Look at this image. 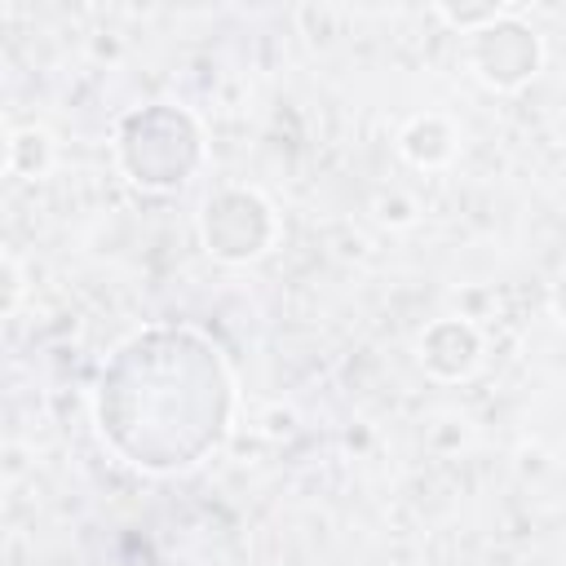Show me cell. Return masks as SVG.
I'll return each mask as SVG.
<instances>
[{"label": "cell", "mask_w": 566, "mask_h": 566, "mask_svg": "<svg viewBox=\"0 0 566 566\" xmlns=\"http://www.w3.org/2000/svg\"><path fill=\"white\" fill-rule=\"evenodd\" d=\"M398 150H402V159H407L411 168L433 172V168H447V164L455 159V150H460V133H455V124H451L447 115H438V111H420V115H411V119L402 124V133H398Z\"/></svg>", "instance_id": "6"}, {"label": "cell", "mask_w": 566, "mask_h": 566, "mask_svg": "<svg viewBox=\"0 0 566 566\" xmlns=\"http://www.w3.org/2000/svg\"><path fill=\"white\" fill-rule=\"evenodd\" d=\"M376 221H385V226H394V230H402V226H411L416 221V199L407 195V190H380L376 195Z\"/></svg>", "instance_id": "9"}, {"label": "cell", "mask_w": 566, "mask_h": 566, "mask_svg": "<svg viewBox=\"0 0 566 566\" xmlns=\"http://www.w3.org/2000/svg\"><path fill=\"white\" fill-rule=\"evenodd\" d=\"M4 310H13L18 305V292H22V279H18V261L13 256H4Z\"/></svg>", "instance_id": "10"}, {"label": "cell", "mask_w": 566, "mask_h": 566, "mask_svg": "<svg viewBox=\"0 0 566 566\" xmlns=\"http://www.w3.org/2000/svg\"><path fill=\"white\" fill-rule=\"evenodd\" d=\"M482 327L464 314L433 318L416 340V358L433 380H469L482 367Z\"/></svg>", "instance_id": "5"}, {"label": "cell", "mask_w": 566, "mask_h": 566, "mask_svg": "<svg viewBox=\"0 0 566 566\" xmlns=\"http://www.w3.org/2000/svg\"><path fill=\"white\" fill-rule=\"evenodd\" d=\"M208 159L203 124L172 102H146L119 115L115 124V164L119 172L150 195L181 190Z\"/></svg>", "instance_id": "2"}, {"label": "cell", "mask_w": 566, "mask_h": 566, "mask_svg": "<svg viewBox=\"0 0 566 566\" xmlns=\"http://www.w3.org/2000/svg\"><path fill=\"white\" fill-rule=\"evenodd\" d=\"M513 4H438L433 13L447 22V27H455L460 35H473V31H482V27H491L495 18H504Z\"/></svg>", "instance_id": "8"}, {"label": "cell", "mask_w": 566, "mask_h": 566, "mask_svg": "<svg viewBox=\"0 0 566 566\" xmlns=\"http://www.w3.org/2000/svg\"><path fill=\"white\" fill-rule=\"evenodd\" d=\"M553 318H557L562 332H566V270H562L557 283H553Z\"/></svg>", "instance_id": "11"}, {"label": "cell", "mask_w": 566, "mask_h": 566, "mask_svg": "<svg viewBox=\"0 0 566 566\" xmlns=\"http://www.w3.org/2000/svg\"><path fill=\"white\" fill-rule=\"evenodd\" d=\"M469 71L495 88V93H513L522 84H531L544 66V40L535 35V27H526L517 18V9H509L504 18H495L491 27L473 31L464 44Z\"/></svg>", "instance_id": "4"}, {"label": "cell", "mask_w": 566, "mask_h": 566, "mask_svg": "<svg viewBox=\"0 0 566 566\" xmlns=\"http://www.w3.org/2000/svg\"><path fill=\"white\" fill-rule=\"evenodd\" d=\"M199 243L221 265L261 261L279 243V212L256 186H217L199 208Z\"/></svg>", "instance_id": "3"}, {"label": "cell", "mask_w": 566, "mask_h": 566, "mask_svg": "<svg viewBox=\"0 0 566 566\" xmlns=\"http://www.w3.org/2000/svg\"><path fill=\"white\" fill-rule=\"evenodd\" d=\"M4 168L9 177H22V181H35L53 168V137L44 128H13L9 142H4Z\"/></svg>", "instance_id": "7"}, {"label": "cell", "mask_w": 566, "mask_h": 566, "mask_svg": "<svg viewBox=\"0 0 566 566\" xmlns=\"http://www.w3.org/2000/svg\"><path fill=\"white\" fill-rule=\"evenodd\" d=\"M93 424L124 464L155 478L186 473L230 438L234 371L199 327H137L102 363Z\"/></svg>", "instance_id": "1"}]
</instances>
